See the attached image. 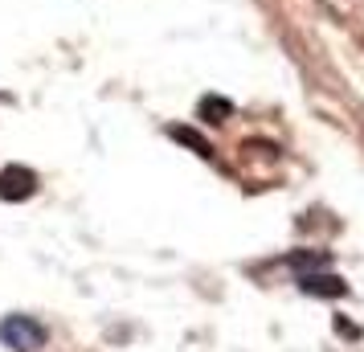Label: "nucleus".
Instances as JSON below:
<instances>
[{
  "label": "nucleus",
  "mask_w": 364,
  "mask_h": 352,
  "mask_svg": "<svg viewBox=\"0 0 364 352\" xmlns=\"http://www.w3.org/2000/svg\"><path fill=\"white\" fill-rule=\"evenodd\" d=\"M197 115L205 119V123H225V119L233 115V102L230 99H221V95H205V99H200V107H197Z\"/></svg>",
  "instance_id": "39448f33"
},
{
  "label": "nucleus",
  "mask_w": 364,
  "mask_h": 352,
  "mask_svg": "<svg viewBox=\"0 0 364 352\" xmlns=\"http://www.w3.org/2000/svg\"><path fill=\"white\" fill-rule=\"evenodd\" d=\"M287 262H291L299 274H307V270H323V267H328V254H303V250H295V254H287Z\"/></svg>",
  "instance_id": "423d86ee"
},
{
  "label": "nucleus",
  "mask_w": 364,
  "mask_h": 352,
  "mask_svg": "<svg viewBox=\"0 0 364 352\" xmlns=\"http://www.w3.org/2000/svg\"><path fill=\"white\" fill-rule=\"evenodd\" d=\"M0 340L13 352H33L46 344V328L33 316H4L0 319Z\"/></svg>",
  "instance_id": "f257e3e1"
},
{
  "label": "nucleus",
  "mask_w": 364,
  "mask_h": 352,
  "mask_svg": "<svg viewBox=\"0 0 364 352\" xmlns=\"http://www.w3.org/2000/svg\"><path fill=\"white\" fill-rule=\"evenodd\" d=\"M336 332L348 336V340H360V328H356V324H348V319H340V316H336Z\"/></svg>",
  "instance_id": "0eeeda50"
},
{
  "label": "nucleus",
  "mask_w": 364,
  "mask_h": 352,
  "mask_svg": "<svg viewBox=\"0 0 364 352\" xmlns=\"http://www.w3.org/2000/svg\"><path fill=\"white\" fill-rule=\"evenodd\" d=\"M299 291L315 295V299H344L348 283L340 274H328V270H307V274H299Z\"/></svg>",
  "instance_id": "7ed1b4c3"
},
{
  "label": "nucleus",
  "mask_w": 364,
  "mask_h": 352,
  "mask_svg": "<svg viewBox=\"0 0 364 352\" xmlns=\"http://www.w3.org/2000/svg\"><path fill=\"white\" fill-rule=\"evenodd\" d=\"M168 135H172L176 144H184L188 151H197V156H205V160L213 156V144H209V139H205L200 132H193V127H184V123H172V127H168Z\"/></svg>",
  "instance_id": "20e7f679"
},
{
  "label": "nucleus",
  "mask_w": 364,
  "mask_h": 352,
  "mask_svg": "<svg viewBox=\"0 0 364 352\" xmlns=\"http://www.w3.org/2000/svg\"><path fill=\"white\" fill-rule=\"evenodd\" d=\"M37 193V172L25 164L0 168V201H29Z\"/></svg>",
  "instance_id": "f03ea898"
}]
</instances>
